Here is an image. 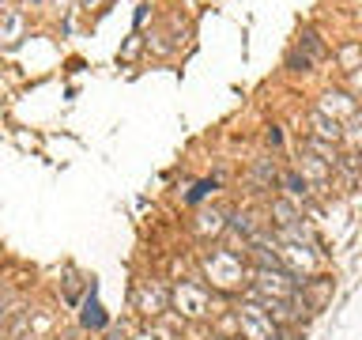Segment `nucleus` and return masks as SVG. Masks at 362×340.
<instances>
[{
  "label": "nucleus",
  "instance_id": "1",
  "mask_svg": "<svg viewBox=\"0 0 362 340\" xmlns=\"http://www.w3.org/2000/svg\"><path fill=\"white\" fill-rule=\"evenodd\" d=\"M83 325H87V329H102V325H106V314H102V306H98V299H95V288H90L87 302H83Z\"/></svg>",
  "mask_w": 362,
  "mask_h": 340
},
{
  "label": "nucleus",
  "instance_id": "2",
  "mask_svg": "<svg viewBox=\"0 0 362 340\" xmlns=\"http://www.w3.org/2000/svg\"><path fill=\"white\" fill-rule=\"evenodd\" d=\"M283 186H287L291 197H302V200H305V178H298L294 170H287V174H283Z\"/></svg>",
  "mask_w": 362,
  "mask_h": 340
},
{
  "label": "nucleus",
  "instance_id": "3",
  "mask_svg": "<svg viewBox=\"0 0 362 340\" xmlns=\"http://www.w3.org/2000/svg\"><path fill=\"white\" fill-rule=\"evenodd\" d=\"M211 189H215V181H200V186H197V189L189 193V200H200V197H208Z\"/></svg>",
  "mask_w": 362,
  "mask_h": 340
},
{
  "label": "nucleus",
  "instance_id": "4",
  "mask_svg": "<svg viewBox=\"0 0 362 340\" xmlns=\"http://www.w3.org/2000/svg\"><path fill=\"white\" fill-rule=\"evenodd\" d=\"M16 340H30V336H16Z\"/></svg>",
  "mask_w": 362,
  "mask_h": 340
}]
</instances>
